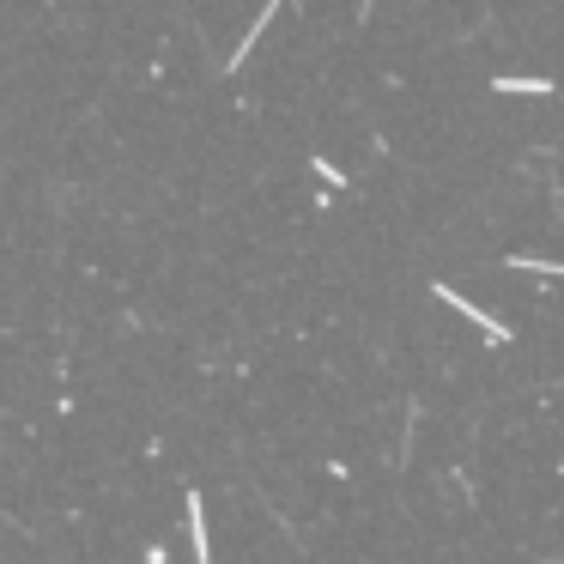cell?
Wrapping results in <instances>:
<instances>
[{"instance_id": "cell-1", "label": "cell", "mask_w": 564, "mask_h": 564, "mask_svg": "<svg viewBox=\"0 0 564 564\" xmlns=\"http://www.w3.org/2000/svg\"><path fill=\"white\" fill-rule=\"evenodd\" d=\"M431 292H437V298H443V303H449V310H462L467 322H479V328H486V340H492V346H504V340H510V328H504L498 316H486V310H479V303H467L462 292H455V286H431Z\"/></svg>"}, {"instance_id": "cell-2", "label": "cell", "mask_w": 564, "mask_h": 564, "mask_svg": "<svg viewBox=\"0 0 564 564\" xmlns=\"http://www.w3.org/2000/svg\"><path fill=\"white\" fill-rule=\"evenodd\" d=\"M189 528H195V559L206 564V559H213V546H206V516H200V492H189Z\"/></svg>"}, {"instance_id": "cell-3", "label": "cell", "mask_w": 564, "mask_h": 564, "mask_svg": "<svg viewBox=\"0 0 564 564\" xmlns=\"http://www.w3.org/2000/svg\"><path fill=\"white\" fill-rule=\"evenodd\" d=\"M492 92H528V98H552V79H492Z\"/></svg>"}, {"instance_id": "cell-4", "label": "cell", "mask_w": 564, "mask_h": 564, "mask_svg": "<svg viewBox=\"0 0 564 564\" xmlns=\"http://www.w3.org/2000/svg\"><path fill=\"white\" fill-rule=\"evenodd\" d=\"M510 267H522V273H552V279H564V262H540V255H510Z\"/></svg>"}]
</instances>
